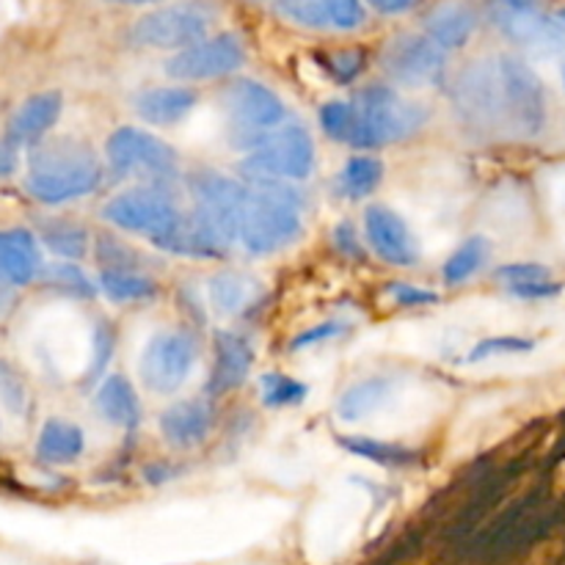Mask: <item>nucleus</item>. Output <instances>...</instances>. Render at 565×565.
Segmentation results:
<instances>
[{"mask_svg": "<svg viewBox=\"0 0 565 565\" xmlns=\"http://www.w3.org/2000/svg\"><path fill=\"white\" fill-rule=\"evenodd\" d=\"M452 103L463 125L480 136L533 138L546 127L544 83L513 55L467 66L452 88Z\"/></svg>", "mask_w": 565, "mask_h": 565, "instance_id": "f257e3e1", "label": "nucleus"}, {"mask_svg": "<svg viewBox=\"0 0 565 565\" xmlns=\"http://www.w3.org/2000/svg\"><path fill=\"white\" fill-rule=\"evenodd\" d=\"M103 180V166L92 147L75 138L39 143L28 163V191L42 204H64L88 196Z\"/></svg>", "mask_w": 565, "mask_h": 565, "instance_id": "f03ea898", "label": "nucleus"}, {"mask_svg": "<svg viewBox=\"0 0 565 565\" xmlns=\"http://www.w3.org/2000/svg\"><path fill=\"white\" fill-rule=\"evenodd\" d=\"M243 147L248 149V158L243 160L241 169L248 177L263 180H303L315 169V143L307 127L279 125L270 130L257 132V136L243 138Z\"/></svg>", "mask_w": 565, "mask_h": 565, "instance_id": "7ed1b4c3", "label": "nucleus"}, {"mask_svg": "<svg viewBox=\"0 0 565 565\" xmlns=\"http://www.w3.org/2000/svg\"><path fill=\"white\" fill-rule=\"evenodd\" d=\"M428 119V110L419 103H408L395 88L370 86L356 97V130L351 143L362 149L384 147L414 136Z\"/></svg>", "mask_w": 565, "mask_h": 565, "instance_id": "20e7f679", "label": "nucleus"}, {"mask_svg": "<svg viewBox=\"0 0 565 565\" xmlns=\"http://www.w3.org/2000/svg\"><path fill=\"white\" fill-rule=\"evenodd\" d=\"M298 235H301V210H298L296 196L274 185L248 191L241 218V241L248 252H281Z\"/></svg>", "mask_w": 565, "mask_h": 565, "instance_id": "39448f33", "label": "nucleus"}, {"mask_svg": "<svg viewBox=\"0 0 565 565\" xmlns=\"http://www.w3.org/2000/svg\"><path fill=\"white\" fill-rule=\"evenodd\" d=\"M491 25L533 55H555L565 47V22L544 0H489Z\"/></svg>", "mask_w": 565, "mask_h": 565, "instance_id": "423d86ee", "label": "nucleus"}, {"mask_svg": "<svg viewBox=\"0 0 565 565\" xmlns=\"http://www.w3.org/2000/svg\"><path fill=\"white\" fill-rule=\"evenodd\" d=\"M108 163L121 177H147V180H166L177 174L174 149L158 136L138 127H119L108 138Z\"/></svg>", "mask_w": 565, "mask_h": 565, "instance_id": "0eeeda50", "label": "nucleus"}, {"mask_svg": "<svg viewBox=\"0 0 565 565\" xmlns=\"http://www.w3.org/2000/svg\"><path fill=\"white\" fill-rule=\"evenodd\" d=\"M199 356L196 340L185 331H163L147 342L138 362V373L147 390L158 395H171L180 390L191 375Z\"/></svg>", "mask_w": 565, "mask_h": 565, "instance_id": "6e6552de", "label": "nucleus"}, {"mask_svg": "<svg viewBox=\"0 0 565 565\" xmlns=\"http://www.w3.org/2000/svg\"><path fill=\"white\" fill-rule=\"evenodd\" d=\"M445 53L447 50L439 47L428 33L425 36L401 33L381 53V66L390 75V81L403 83L408 88L434 86L445 75Z\"/></svg>", "mask_w": 565, "mask_h": 565, "instance_id": "1a4fd4ad", "label": "nucleus"}, {"mask_svg": "<svg viewBox=\"0 0 565 565\" xmlns=\"http://www.w3.org/2000/svg\"><path fill=\"white\" fill-rule=\"evenodd\" d=\"M207 14L193 6H169L143 14L130 28V42L138 47L154 50H185L202 42L207 33Z\"/></svg>", "mask_w": 565, "mask_h": 565, "instance_id": "9d476101", "label": "nucleus"}, {"mask_svg": "<svg viewBox=\"0 0 565 565\" xmlns=\"http://www.w3.org/2000/svg\"><path fill=\"white\" fill-rule=\"evenodd\" d=\"M103 215L119 230L138 232V235H149L152 241H158L174 226L180 210L166 193L152 191V188H136V191H125L110 199L103 207Z\"/></svg>", "mask_w": 565, "mask_h": 565, "instance_id": "9b49d317", "label": "nucleus"}, {"mask_svg": "<svg viewBox=\"0 0 565 565\" xmlns=\"http://www.w3.org/2000/svg\"><path fill=\"white\" fill-rule=\"evenodd\" d=\"M191 191L199 213L213 224L221 241L232 246L235 237H241V218L243 210H246L248 188L230 180V177L215 174V171H202L191 180Z\"/></svg>", "mask_w": 565, "mask_h": 565, "instance_id": "f8f14e48", "label": "nucleus"}, {"mask_svg": "<svg viewBox=\"0 0 565 565\" xmlns=\"http://www.w3.org/2000/svg\"><path fill=\"white\" fill-rule=\"evenodd\" d=\"M243 58H246V50L241 39L235 33H218L171 55L166 61V75L174 81H210V77H224L241 70Z\"/></svg>", "mask_w": 565, "mask_h": 565, "instance_id": "ddd939ff", "label": "nucleus"}, {"mask_svg": "<svg viewBox=\"0 0 565 565\" xmlns=\"http://www.w3.org/2000/svg\"><path fill=\"white\" fill-rule=\"evenodd\" d=\"M224 105L232 116V125L237 130H246L248 136H257V132L279 127L285 121V103L279 99V94L257 81L232 83L224 94Z\"/></svg>", "mask_w": 565, "mask_h": 565, "instance_id": "4468645a", "label": "nucleus"}, {"mask_svg": "<svg viewBox=\"0 0 565 565\" xmlns=\"http://www.w3.org/2000/svg\"><path fill=\"white\" fill-rule=\"evenodd\" d=\"M364 226H367L370 246H373V252L384 263L401 265V268H412V265L419 263L417 241H414L408 224L395 210L384 207V204H375L364 215Z\"/></svg>", "mask_w": 565, "mask_h": 565, "instance_id": "2eb2a0df", "label": "nucleus"}, {"mask_svg": "<svg viewBox=\"0 0 565 565\" xmlns=\"http://www.w3.org/2000/svg\"><path fill=\"white\" fill-rule=\"evenodd\" d=\"M64 110V97L58 92H39L28 97L6 125V141L14 149L33 147L50 132Z\"/></svg>", "mask_w": 565, "mask_h": 565, "instance_id": "dca6fc26", "label": "nucleus"}, {"mask_svg": "<svg viewBox=\"0 0 565 565\" xmlns=\"http://www.w3.org/2000/svg\"><path fill=\"white\" fill-rule=\"evenodd\" d=\"M154 246L169 254H182V257H215V254L224 252L226 243L221 241L213 224L199 210H193V213H180L174 226L166 235H160Z\"/></svg>", "mask_w": 565, "mask_h": 565, "instance_id": "f3484780", "label": "nucleus"}, {"mask_svg": "<svg viewBox=\"0 0 565 565\" xmlns=\"http://www.w3.org/2000/svg\"><path fill=\"white\" fill-rule=\"evenodd\" d=\"M252 364L254 353L248 342L241 334H232V331H218L215 334L213 373H210L207 381L210 395H226V392L237 390L252 373Z\"/></svg>", "mask_w": 565, "mask_h": 565, "instance_id": "a211bd4d", "label": "nucleus"}, {"mask_svg": "<svg viewBox=\"0 0 565 565\" xmlns=\"http://www.w3.org/2000/svg\"><path fill=\"white\" fill-rule=\"evenodd\" d=\"M42 274V254L28 230H0V285H31Z\"/></svg>", "mask_w": 565, "mask_h": 565, "instance_id": "6ab92c4d", "label": "nucleus"}, {"mask_svg": "<svg viewBox=\"0 0 565 565\" xmlns=\"http://www.w3.org/2000/svg\"><path fill=\"white\" fill-rule=\"evenodd\" d=\"M281 11L309 28H340L353 31L364 22L362 0H285Z\"/></svg>", "mask_w": 565, "mask_h": 565, "instance_id": "aec40b11", "label": "nucleus"}, {"mask_svg": "<svg viewBox=\"0 0 565 565\" xmlns=\"http://www.w3.org/2000/svg\"><path fill=\"white\" fill-rule=\"evenodd\" d=\"M132 108L147 125H174L196 108V92L185 86L143 88L132 99Z\"/></svg>", "mask_w": 565, "mask_h": 565, "instance_id": "412c9836", "label": "nucleus"}, {"mask_svg": "<svg viewBox=\"0 0 565 565\" xmlns=\"http://www.w3.org/2000/svg\"><path fill=\"white\" fill-rule=\"evenodd\" d=\"M213 412L202 401H182L166 408L160 417V434L171 447H196L207 439Z\"/></svg>", "mask_w": 565, "mask_h": 565, "instance_id": "4be33fe9", "label": "nucleus"}, {"mask_svg": "<svg viewBox=\"0 0 565 565\" xmlns=\"http://www.w3.org/2000/svg\"><path fill=\"white\" fill-rule=\"evenodd\" d=\"M475 28H478V11L469 3H458V0L436 6L425 17V33L445 50L463 47L472 39Z\"/></svg>", "mask_w": 565, "mask_h": 565, "instance_id": "5701e85b", "label": "nucleus"}, {"mask_svg": "<svg viewBox=\"0 0 565 565\" xmlns=\"http://www.w3.org/2000/svg\"><path fill=\"white\" fill-rule=\"evenodd\" d=\"M97 412L119 428H136L141 419V403L125 375H108L97 390Z\"/></svg>", "mask_w": 565, "mask_h": 565, "instance_id": "b1692460", "label": "nucleus"}, {"mask_svg": "<svg viewBox=\"0 0 565 565\" xmlns=\"http://www.w3.org/2000/svg\"><path fill=\"white\" fill-rule=\"evenodd\" d=\"M83 452V430L66 419H47L36 441V458L42 463H61L77 461Z\"/></svg>", "mask_w": 565, "mask_h": 565, "instance_id": "393cba45", "label": "nucleus"}, {"mask_svg": "<svg viewBox=\"0 0 565 565\" xmlns=\"http://www.w3.org/2000/svg\"><path fill=\"white\" fill-rule=\"evenodd\" d=\"M392 392H395V381L386 379V375L364 379L359 384H353L351 390H345V395L337 403V414L345 423H356V419H364L367 414L379 412L390 401Z\"/></svg>", "mask_w": 565, "mask_h": 565, "instance_id": "a878e982", "label": "nucleus"}, {"mask_svg": "<svg viewBox=\"0 0 565 565\" xmlns=\"http://www.w3.org/2000/svg\"><path fill=\"white\" fill-rule=\"evenodd\" d=\"M381 180H384V163L373 154H359L342 166L340 191L348 199H364L381 185Z\"/></svg>", "mask_w": 565, "mask_h": 565, "instance_id": "bb28decb", "label": "nucleus"}, {"mask_svg": "<svg viewBox=\"0 0 565 565\" xmlns=\"http://www.w3.org/2000/svg\"><path fill=\"white\" fill-rule=\"evenodd\" d=\"M39 235L50 252L64 259H83L88 252V232L72 221H44Z\"/></svg>", "mask_w": 565, "mask_h": 565, "instance_id": "cd10ccee", "label": "nucleus"}, {"mask_svg": "<svg viewBox=\"0 0 565 565\" xmlns=\"http://www.w3.org/2000/svg\"><path fill=\"white\" fill-rule=\"evenodd\" d=\"M99 290L116 303H136L154 296L152 281L138 276L136 270L125 268H105L103 274H99Z\"/></svg>", "mask_w": 565, "mask_h": 565, "instance_id": "c85d7f7f", "label": "nucleus"}, {"mask_svg": "<svg viewBox=\"0 0 565 565\" xmlns=\"http://www.w3.org/2000/svg\"><path fill=\"white\" fill-rule=\"evenodd\" d=\"M486 257H489V241L483 235H472L445 263V281L447 285H463L483 268Z\"/></svg>", "mask_w": 565, "mask_h": 565, "instance_id": "c756f323", "label": "nucleus"}, {"mask_svg": "<svg viewBox=\"0 0 565 565\" xmlns=\"http://www.w3.org/2000/svg\"><path fill=\"white\" fill-rule=\"evenodd\" d=\"M340 445L348 452L359 458H367V461L384 463V467H403V463H412L414 452L406 450L401 445H386V441L370 439V436H340Z\"/></svg>", "mask_w": 565, "mask_h": 565, "instance_id": "7c9ffc66", "label": "nucleus"}, {"mask_svg": "<svg viewBox=\"0 0 565 565\" xmlns=\"http://www.w3.org/2000/svg\"><path fill=\"white\" fill-rule=\"evenodd\" d=\"M39 279H42L47 287H53V290L66 292V296H92L94 292L92 281L86 279V274L70 263L47 265V268H42Z\"/></svg>", "mask_w": 565, "mask_h": 565, "instance_id": "2f4dec72", "label": "nucleus"}, {"mask_svg": "<svg viewBox=\"0 0 565 565\" xmlns=\"http://www.w3.org/2000/svg\"><path fill=\"white\" fill-rule=\"evenodd\" d=\"M210 298H213L218 312H237L248 298V281L241 279L237 274L215 276V279L210 281Z\"/></svg>", "mask_w": 565, "mask_h": 565, "instance_id": "473e14b6", "label": "nucleus"}, {"mask_svg": "<svg viewBox=\"0 0 565 565\" xmlns=\"http://www.w3.org/2000/svg\"><path fill=\"white\" fill-rule=\"evenodd\" d=\"M320 125H323V130L329 132L331 138L351 143L353 130H356V105L340 103V99L326 103L323 108H320Z\"/></svg>", "mask_w": 565, "mask_h": 565, "instance_id": "72a5a7b5", "label": "nucleus"}, {"mask_svg": "<svg viewBox=\"0 0 565 565\" xmlns=\"http://www.w3.org/2000/svg\"><path fill=\"white\" fill-rule=\"evenodd\" d=\"M309 395L307 386L287 375L268 373L263 375V401L268 406H298Z\"/></svg>", "mask_w": 565, "mask_h": 565, "instance_id": "f704fd0d", "label": "nucleus"}, {"mask_svg": "<svg viewBox=\"0 0 565 565\" xmlns=\"http://www.w3.org/2000/svg\"><path fill=\"white\" fill-rule=\"evenodd\" d=\"M533 351V342L519 340V337H491V340L478 342L469 353V362H480V359L502 356V353H527Z\"/></svg>", "mask_w": 565, "mask_h": 565, "instance_id": "c9c22d12", "label": "nucleus"}, {"mask_svg": "<svg viewBox=\"0 0 565 565\" xmlns=\"http://www.w3.org/2000/svg\"><path fill=\"white\" fill-rule=\"evenodd\" d=\"M497 279L508 287H516V285H527V281L552 279V270L539 263H513V265H502V268L497 270Z\"/></svg>", "mask_w": 565, "mask_h": 565, "instance_id": "e433bc0d", "label": "nucleus"}, {"mask_svg": "<svg viewBox=\"0 0 565 565\" xmlns=\"http://www.w3.org/2000/svg\"><path fill=\"white\" fill-rule=\"evenodd\" d=\"M364 66V55L359 50H340V53L329 55V70L337 81L348 83L362 72Z\"/></svg>", "mask_w": 565, "mask_h": 565, "instance_id": "4c0bfd02", "label": "nucleus"}, {"mask_svg": "<svg viewBox=\"0 0 565 565\" xmlns=\"http://www.w3.org/2000/svg\"><path fill=\"white\" fill-rule=\"evenodd\" d=\"M386 292H390V296L395 298V303H401V307H423V303L439 301L436 292L423 290V287H412L406 285V281H392V285H386Z\"/></svg>", "mask_w": 565, "mask_h": 565, "instance_id": "58836bf2", "label": "nucleus"}, {"mask_svg": "<svg viewBox=\"0 0 565 565\" xmlns=\"http://www.w3.org/2000/svg\"><path fill=\"white\" fill-rule=\"evenodd\" d=\"M561 281L555 279H544V281H527V285H516L511 287L513 296L527 298V301H541V298H555L561 296Z\"/></svg>", "mask_w": 565, "mask_h": 565, "instance_id": "ea45409f", "label": "nucleus"}, {"mask_svg": "<svg viewBox=\"0 0 565 565\" xmlns=\"http://www.w3.org/2000/svg\"><path fill=\"white\" fill-rule=\"evenodd\" d=\"M342 331H345V326H342V323H320V326H315V329H309V331H303V334H298L296 340L290 342V351H301V348L315 345V342L331 340V337L342 334Z\"/></svg>", "mask_w": 565, "mask_h": 565, "instance_id": "a19ab883", "label": "nucleus"}, {"mask_svg": "<svg viewBox=\"0 0 565 565\" xmlns=\"http://www.w3.org/2000/svg\"><path fill=\"white\" fill-rule=\"evenodd\" d=\"M110 351H114V334H110L108 329H99L97 331V359H94L92 375H88V379H94V375L103 373V367L108 364V359H110Z\"/></svg>", "mask_w": 565, "mask_h": 565, "instance_id": "79ce46f5", "label": "nucleus"}, {"mask_svg": "<svg viewBox=\"0 0 565 565\" xmlns=\"http://www.w3.org/2000/svg\"><path fill=\"white\" fill-rule=\"evenodd\" d=\"M334 237H337V246H340L342 252H345V254H353V257H362V248H359L356 232H353V226H351V224L337 226Z\"/></svg>", "mask_w": 565, "mask_h": 565, "instance_id": "37998d69", "label": "nucleus"}, {"mask_svg": "<svg viewBox=\"0 0 565 565\" xmlns=\"http://www.w3.org/2000/svg\"><path fill=\"white\" fill-rule=\"evenodd\" d=\"M367 3L381 14H403V11L414 9L419 0H367Z\"/></svg>", "mask_w": 565, "mask_h": 565, "instance_id": "c03bdc74", "label": "nucleus"}, {"mask_svg": "<svg viewBox=\"0 0 565 565\" xmlns=\"http://www.w3.org/2000/svg\"><path fill=\"white\" fill-rule=\"evenodd\" d=\"M17 171V154L9 141L0 143V177H11Z\"/></svg>", "mask_w": 565, "mask_h": 565, "instance_id": "a18cd8bd", "label": "nucleus"}, {"mask_svg": "<svg viewBox=\"0 0 565 565\" xmlns=\"http://www.w3.org/2000/svg\"><path fill=\"white\" fill-rule=\"evenodd\" d=\"M108 3H119V6H147V3H158V0H108Z\"/></svg>", "mask_w": 565, "mask_h": 565, "instance_id": "49530a36", "label": "nucleus"}, {"mask_svg": "<svg viewBox=\"0 0 565 565\" xmlns=\"http://www.w3.org/2000/svg\"><path fill=\"white\" fill-rule=\"evenodd\" d=\"M561 17H563V22H565V9H563V11H561Z\"/></svg>", "mask_w": 565, "mask_h": 565, "instance_id": "de8ad7c7", "label": "nucleus"}]
</instances>
